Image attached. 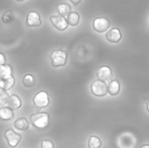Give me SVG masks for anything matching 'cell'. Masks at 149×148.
Wrapping results in <instances>:
<instances>
[{
	"label": "cell",
	"instance_id": "cell-1",
	"mask_svg": "<svg viewBox=\"0 0 149 148\" xmlns=\"http://www.w3.org/2000/svg\"><path fill=\"white\" fill-rule=\"evenodd\" d=\"M29 120L35 128L44 130L50 125V115L45 112L36 113L30 116Z\"/></svg>",
	"mask_w": 149,
	"mask_h": 148
},
{
	"label": "cell",
	"instance_id": "cell-2",
	"mask_svg": "<svg viewBox=\"0 0 149 148\" xmlns=\"http://www.w3.org/2000/svg\"><path fill=\"white\" fill-rule=\"evenodd\" d=\"M50 58H51L52 65L53 67L57 68V67L64 66L67 63V52L60 49L54 50L51 53Z\"/></svg>",
	"mask_w": 149,
	"mask_h": 148
},
{
	"label": "cell",
	"instance_id": "cell-3",
	"mask_svg": "<svg viewBox=\"0 0 149 148\" xmlns=\"http://www.w3.org/2000/svg\"><path fill=\"white\" fill-rule=\"evenodd\" d=\"M32 102L34 106L38 109L45 108L50 105V97L45 91H39L33 96Z\"/></svg>",
	"mask_w": 149,
	"mask_h": 148
},
{
	"label": "cell",
	"instance_id": "cell-4",
	"mask_svg": "<svg viewBox=\"0 0 149 148\" xmlns=\"http://www.w3.org/2000/svg\"><path fill=\"white\" fill-rule=\"evenodd\" d=\"M3 136H4V138H5V140L7 141L8 146L12 148L16 147L21 142V140H22L21 134L16 133L12 129H7L4 132Z\"/></svg>",
	"mask_w": 149,
	"mask_h": 148
},
{
	"label": "cell",
	"instance_id": "cell-5",
	"mask_svg": "<svg viewBox=\"0 0 149 148\" xmlns=\"http://www.w3.org/2000/svg\"><path fill=\"white\" fill-rule=\"evenodd\" d=\"M92 93L97 97H104L107 94V85L100 80H95L91 85Z\"/></svg>",
	"mask_w": 149,
	"mask_h": 148
},
{
	"label": "cell",
	"instance_id": "cell-6",
	"mask_svg": "<svg viewBox=\"0 0 149 148\" xmlns=\"http://www.w3.org/2000/svg\"><path fill=\"white\" fill-rule=\"evenodd\" d=\"M109 27H110V21L104 17H96L93 22V30L99 33L107 31L109 29Z\"/></svg>",
	"mask_w": 149,
	"mask_h": 148
},
{
	"label": "cell",
	"instance_id": "cell-7",
	"mask_svg": "<svg viewBox=\"0 0 149 148\" xmlns=\"http://www.w3.org/2000/svg\"><path fill=\"white\" fill-rule=\"evenodd\" d=\"M49 19H50V22L52 23V24L53 25V27L60 31H65L69 25L66 18L64 17H61L59 15L58 16H55V15L51 16Z\"/></svg>",
	"mask_w": 149,
	"mask_h": 148
},
{
	"label": "cell",
	"instance_id": "cell-8",
	"mask_svg": "<svg viewBox=\"0 0 149 148\" xmlns=\"http://www.w3.org/2000/svg\"><path fill=\"white\" fill-rule=\"evenodd\" d=\"M25 24H26V25H28L30 27L40 26L42 24V20H41L39 13L35 10H30L26 16Z\"/></svg>",
	"mask_w": 149,
	"mask_h": 148
},
{
	"label": "cell",
	"instance_id": "cell-9",
	"mask_svg": "<svg viewBox=\"0 0 149 148\" xmlns=\"http://www.w3.org/2000/svg\"><path fill=\"white\" fill-rule=\"evenodd\" d=\"M97 77L99 79V80L103 81V82H107L109 80L112 79L113 77V72L111 70V68L109 66L107 65H103L101 67H100L97 71Z\"/></svg>",
	"mask_w": 149,
	"mask_h": 148
},
{
	"label": "cell",
	"instance_id": "cell-10",
	"mask_svg": "<svg viewBox=\"0 0 149 148\" xmlns=\"http://www.w3.org/2000/svg\"><path fill=\"white\" fill-rule=\"evenodd\" d=\"M122 38V33L119 28H113L106 33V38L110 43H119Z\"/></svg>",
	"mask_w": 149,
	"mask_h": 148
},
{
	"label": "cell",
	"instance_id": "cell-11",
	"mask_svg": "<svg viewBox=\"0 0 149 148\" xmlns=\"http://www.w3.org/2000/svg\"><path fill=\"white\" fill-rule=\"evenodd\" d=\"M5 106L10 108L12 110L19 109L22 106V100L17 95L11 94L8 98V99H7V101L5 103Z\"/></svg>",
	"mask_w": 149,
	"mask_h": 148
},
{
	"label": "cell",
	"instance_id": "cell-12",
	"mask_svg": "<svg viewBox=\"0 0 149 148\" xmlns=\"http://www.w3.org/2000/svg\"><path fill=\"white\" fill-rule=\"evenodd\" d=\"M29 125H30L29 121L24 117H20V118L17 119L13 123V126L18 131H26V130H28L29 129Z\"/></svg>",
	"mask_w": 149,
	"mask_h": 148
},
{
	"label": "cell",
	"instance_id": "cell-13",
	"mask_svg": "<svg viewBox=\"0 0 149 148\" xmlns=\"http://www.w3.org/2000/svg\"><path fill=\"white\" fill-rule=\"evenodd\" d=\"M15 114L12 109L7 107V106H3L0 108V120H3V121H8L14 118Z\"/></svg>",
	"mask_w": 149,
	"mask_h": 148
},
{
	"label": "cell",
	"instance_id": "cell-14",
	"mask_svg": "<svg viewBox=\"0 0 149 148\" xmlns=\"http://www.w3.org/2000/svg\"><path fill=\"white\" fill-rule=\"evenodd\" d=\"M120 90V85L117 80H111L109 85H107V91L108 93L112 96H116L117 94H119Z\"/></svg>",
	"mask_w": 149,
	"mask_h": 148
},
{
	"label": "cell",
	"instance_id": "cell-15",
	"mask_svg": "<svg viewBox=\"0 0 149 148\" xmlns=\"http://www.w3.org/2000/svg\"><path fill=\"white\" fill-rule=\"evenodd\" d=\"M57 10H58L59 16L66 17L72 12V8L67 3H61L58 5Z\"/></svg>",
	"mask_w": 149,
	"mask_h": 148
},
{
	"label": "cell",
	"instance_id": "cell-16",
	"mask_svg": "<svg viewBox=\"0 0 149 148\" xmlns=\"http://www.w3.org/2000/svg\"><path fill=\"white\" fill-rule=\"evenodd\" d=\"M65 18L67 20L68 24L71 26H77L80 21V16L76 11H72Z\"/></svg>",
	"mask_w": 149,
	"mask_h": 148
},
{
	"label": "cell",
	"instance_id": "cell-17",
	"mask_svg": "<svg viewBox=\"0 0 149 148\" xmlns=\"http://www.w3.org/2000/svg\"><path fill=\"white\" fill-rule=\"evenodd\" d=\"M12 75V68L10 65H3L0 67V79H6Z\"/></svg>",
	"mask_w": 149,
	"mask_h": 148
},
{
	"label": "cell",
	"instance_id": "cell-18",
	"mask_svg": "<svg viewBox=\"0 0 149 148\" xmlns=\"http://www.w3.org/2000/svg\"><path fill=\"white\" fill-rule=\"evenodd\" d=\"M15 85V78L14 76H11L9 79H0V88L5 91H8L11 89Z\"/></svg>",
	"mask_w": 149,
	"mask_h": 148
},
{
	"label": "cell",
	"instance_id": "cell-19",
	"mask_svg": "<svg viewBox=\"0 0 149 148\" xmlns=\"http://www.w3.org/2000/svg\"><path fill=\"white\" fill-rule=\"evenodd\" d=\"M22 82H23V85L25 87L31 88V87H33L36 85V78L31 74H25L24 76V78H23Z\"/></svg>",
	"mask_w": 149,
	"mask_h": 148
},
{
	"label": "cell",
	"instance_id": "cell-20",
	"mask_svg": "<svg viewBox=\"0 0 149 148\" xmlns=\"http://www.w3.org/2000/svg\"><path fill=\"white\" fill-rule=\"evenodd\" d=\"M102 146L101 140L97 136L90 137L88 140V148H100Z\"/></svg>",
	"mask_w": 149,
	"mask_h": 148
},
{
	"label": "cell",
	"instance_id": "cell-21",
	"mask_svg": "<svg viewBox=\"0 0 149 148\" xmlns=\"http://www.w3.org/2000/svg\"><path fill=\"white\" fill-rule=\"evenodd\" d=\"M2 21L4 24H11L14 21V14L10 10L5 11L2 16Z\"/></svg>",
	"mask_w": 149,
	"mask_h": 148
},
{
	"label": "cell",
	"instance_id": "cell-22",
	"mask_svg": "<svg viewBox=\"0 0 149 148\" xmlns=\"http://www.w3.org/2000/svg\"><path fill=\"white\" fill-rule=\"evenodd\" d=\"M8 98H9V95H8L7 91L3 90V89L0 88V105H4L5 106V103H6Z\"/></svg>",
	"mask_w": 149,
	"mask_h": 148
},
{
	"label": "cell",
	"instance_id": "cell-23",
	"mask_svg": "<svg viewBox=\"0 0 149 148\" xmlns=\"http://www.w3.org/2000/svg\"><path fill=\"white\" fill-rule=\"evenodd\" d=\"M41 148H54V143L50 140H44L41 142Z\"/></svg>",
	"mask_w": 149,
	"mask_h": 148
},
{
	"label": "cell",
	"instance_id": "cell-24",
	"mask_svg": "<svg viewBox=\"0 0 149 148\" xmlns=\"http://www.w3.org/2000/svg\"><path fill=\"white\" fill-rule=\"evenodd\" d=\"M6 64V57L3 53L0 52V67Z\"/></svg>",
	"mask_w": 149,
	"mask_h": 148
},
{
	"label": "cell",
	"instance_id": "cell-25",
	"mask_svg": "<svg viewBox=\"0 0 149 148\" xmlns=\"http://www.w3.org/2000/svg\"><path fill=\"white\" fill-rule=\"evenodd\" d=\"M70 1H71V3H72V4H74V5H79V3L81 2V0H70Z\"/></svg>",
	"mask_w": 149,
	"mask_h": 148
},
{
	"label": "cell",
	"instance_id": "cell-26",
	"mask_svg": "<svg viewBox=\"0 0 149 148\" xmlns=\"http://www.w3.org/2000/svg\"><path fill=\"white\" fill-rule=\"evenodd\" d=\"M147 109H148V111L149 112V98L148 99H147Z\"/></svg>",
	"mask_w": 149,
	"mask_h": 148
},
{
	"label": "cell",
	"instance_id": "cell-27",
	"mask_svg": "<svg viewBox=\"0 0 149 148\" xmlns=\"http://www.w3.org/2000/svg\"><path fill=\"white\" fill-rule=\"evenodd\" d=\"M141 148H149V145H148V144H146V145H142V146L141 147Z\"/></svg>",
	"mask_w": 149,
	"mask_h": 148
},
{
	"label": "cell",
	"instance_id": "cell-28",
	"mask_svg": "<svg viewBox=\"0 0 149 148\" xmlns=\"http://www.w3.org/2000/svg\"><path fill=\"white\" fill-rule=\"evenodd\" d=\"M17 2H24V1H25V0H16Z\"/></svg>",
	"mask_w": 149,
	"mask_h": 148
}]
</instances>
